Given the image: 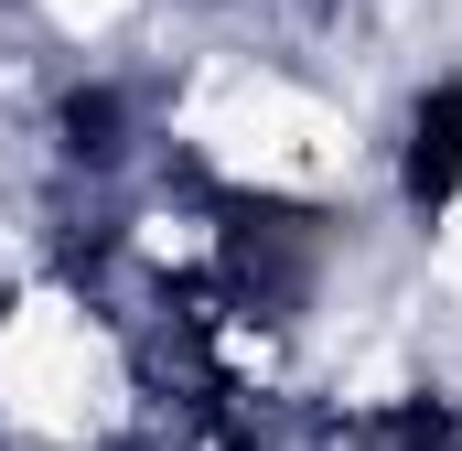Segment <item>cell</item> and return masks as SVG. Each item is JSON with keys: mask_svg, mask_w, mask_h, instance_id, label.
Wrapping results in <instances>:
<instances>
[{"mask_svg": "<svg viewBox=\"0 0 462 451\" xmlns=\"http://www.w3.org/2000/svg\"><path fill=\"white\" fill-rule=\"evenodd\" d=\"M140 409L129 344L76 280L0 290V441L22 451H108Z\"/></svg>", "mask_w": 462, "mask_h": 451, "instance_id": "obj_1", "label": "cell"}, {"mask_svg": "<svg viewBox=\"0 0 462 451\" xmlns=\"http://www.w3.org/2000/svg\"><path fill=\"white\" fill-rule=\"evenodd\" d=\"M22 11H32L54 43H118V32H129L151 0H22Z\"/></svg>", "mask_w": 462, "mask_h": 451, "instance_id": "obj_2", "label": "cell"}, {"mask_svg": "<svg viewBox=\"0 0 462 451\" xmlns=\"http://www.w3.org/2000/svg\"><path fill=\"white\" fill-rule=\"evenodd\" d=\"M430 269H441V301L462 312V183L430 205Z\"/></svg>", "mask_w": 462, "mask_h": 451, "instance_id": "obj_3", "label": "cell"}]
</instances>
